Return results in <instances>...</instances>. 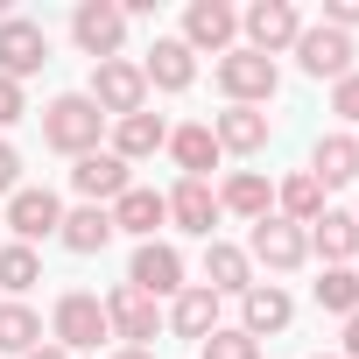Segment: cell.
Listing matches in <instances>:
<instances>
[{"label": "cell", "mask_w": 359, "mask_h": 359, "mask_svg": "<svg viewBox=\"0 0 359 359\" xmlns=\"http://www.w3.org/2000/svg\"><path fill=\"white\" fill-rule=\"evenodd\" d=\"M85 99H92L106 120H127V113H148V78H141V64L113 57V64H92V85H85Z\"/></svg>", "instance_id": "cell-5"}, {"label": "cell", "mask_w": 359, "mask_h": 359, "mask_svg": "<svg viewBox=\"0 0 359 359\" xmlns=\"http://www.w3.org/2000/svg\"><path fill=\"white\" fill-rule=\"evenodd\" d=\"M71 43H78L92 64H113L120 43H127V15H120V0H78V8H71Z\"/></svg>", "instance_id": "cell-7"}, {"label": "cell", "mask_w": 359, "mask_h": 359, "mask_svg": "<svg viewBox=\"0 0 359 359\" xmlns=\"http://www.w3.org/2000/svg\"><path fill=\"white\" fill-rule=\"evenodd\" d=\"M22 113H29V99H22V85H15V78H0V127H15Z\"/></svg>", "instance_id": "cell-36"}, {"label": "cell", "mask_w": 359, "mask_h": 359, "mask_svg": "<svg viewBox=\"0 0 359 359\" xmlns=\"http://www.w3.org/2000/svg\"><path fill=\"white\" fill-rule=\"evenodd\" d=\"M106 212H113V233H127L134 247H141V240H155V226H169V205H162V191H141V184H134L127 198H113Z\"/></svg>", "instance_id": "cell-24"}, {"label": "cell", "mask_w": 359, "mask_h": 359, "mask_svg": "<svg viewBox=\"0 0 359 359\" xmlns=\"http://www.w3.org/2000/svg\"><path fill=\"white\" fill-rule=\"evenodd\" d=\"M310 176H317L324 191H345L352 176H359V134H345V127L317 134V148H310Z\"/></svg>", "instance_id": "cell-20"}, {"label": "cell", "mask_w": 359, "mask_h": 359, "mask_svg": "<svg viewBox=\"0 0 359 359\" xmlns=\"http://www.w3.org/2000/svg\"><path fill=\"white\" fill-rule=\"evenodd\" d=\"M0 226H8L22 247L57 240V226H64V198H57V191H43V184H22L8 205H0Z\"/></svg>", "instance_id": "cell-8"}, {"label": "cell", "mask_w": 359, "mask_h": 359, "mask_svg": "<svg viewBox=\"0 0 359 359\" xmlns=\"http://www.w3.org/2000/svg\"><path fill=\"white\" fill-rule=\"evenodd\" d=\"M162 148H169V162H176V169H184V176H205V184H212V169L226 162L205 120H184V127H169V141H162Z\"/></svg>", "instance_id": "cell-22"}, {"label": "cell", "mask_w": 359, "mask_h": 359, "mask_svg": "<svg viewBox=\"0 0 359 359\" xmlns=\"http://www.w3.org/2000/svg\"><path fill=\"white\" fill-rule=\"evenodd\" d=\"M289 317H296V296L282 289V282H254L247 296H240V331L261 345V338H275V331H289Z\"/></svg>", "instance_id": "cell-17"}, {"label": "cell", "mask_w": 359, "mask_h": 359, "mask_svg": "<svg viewBox=\"0 0 359 359\" xmlns=\"http://www.w3.org/2000/svg\"><path fill=\"white\" fill-rule=\"evenodd\" d=\"M15 191H22V148L0 141V198H15Z\"/></svg>", "instance_id": "cell-34"}, {"label": "cell", "mask_w": 359, "mask_h": 359, "mask_svg": "<svg viewBox=\"0 0 359 359\" xmlns=\"http://www.w3.org/2000/svg\"><path fill=\"white\" fill-rule=\"evenodd\" d=\"M219 212H233V219H247V226H261L268 212H275V184L261 169H233L226 184H219Z\"/></svg>", "instance_id": "cell-23"}, {"label": "cell", "mask_w": 359, "mask_h": 359, "mask_svg": "<svg viewBox=\"0 0 359 359\" xmlns=\"http://www.w3.org/2000/svg\"><path fill=\"white\" fill-rule=\"evenodd\" d=\"M268 134H275V120H268L261 106H226V113L212 120L219 155H261V148H268Z\"/></svg>", "instance_id": "cell-19"}, {"label": "cell", "mask_w": 359, "mask_h": 359, "mask_svg": "<svg viewBox=\"0 0 359 359\" xmlns=\"http://www.w3.org/2000/svg\"><path fill=\"white\" fill-rule=\"evenodd\" d=\"M43 345V317L29 310V303H0V359H22V352H36Z\"/></svg>", "instance_id": "cell-30"}, {"label": "cell", "mask_w": 359, "mask_h": 359, "mask_svg": "<svg viewBox=\"0 0 359 359\" xmlns=\"http://www.w3.org/2000/svg\"><path fill=\"white\" fill-rule=\"evenodd\" d=\"M219 303H226V296H212L205 282H191L184 296H169V310H162V331H169V338H191V345H205V338L219 331Z\"/></svg>", "instance_id": "cell-16"}, {"label": "cell", "mask_w": 359, "mask_h": 359, "mask_svg": "<svg viewBox=\"0 0 359 359\" xmlns=\"http://www.w3.org/2000/svg\"><path fill=\"white\" fill-rule=\"evenodd\" d=\"M247 261L268 268V275H296V268L310 261V226H289V219L268 212V219L247 233Z\"/></svg>", "instance_id": "cell-6"}, {"label": "cell", "mask_w": 359, "mask_h": 359, "mask_svg": "<svg viewBox=\"0 0 359 359\" xmlns=\"http://www.w3.org/2000/svg\"><path fill=\"white\" fill-rule=\"evenodd\" d=\"M127 282H134L141 296H155V303H169V296L191 289V282H184V254H176L169 240H141L134 261H127Z\"/></svg>", "instance_id": "cell-10"}, {"label": "cell", "mask_w": 359, "mask_h": 359, "mask_svg": "<svg viewBox=\"0 0 359 359\" xmlns=\"http://www.w3.org/2000/svg\"><path fill=\"white\" fill-rule=\"evenodd\" d=\"M261 275H254V261H247V247H233V240H212L205 247V289L212 296H247Z\"/></svg>", "instance_id": "cell-25"}, {"label": "cell", "mask_w": 359, "mask_h": 359, "mask_svg": "<svg viewBox=\"0 0 359 359\" xmlns=\"http://www.w3.org/2000/svg\"><path fill=\"white\" fill-rule=\"evenodd\" d=\"M141 78H148V92H191L198 85V57L184 50V36H155L148 57H141Z\"/></svg>", "instance_id": "cell-18"}, {"label": "cell", "mask_w": 359, "mask_h": 359, "mask_svg": "<svg viewBox=\"0 0 359 359\" xmlns=\"http://www.w3.org/2000/svg\"><path fill=\"white\" fill-rule=\"evenodd\" d=\"M317 359H338V352H317Z\"/></svg>", "instance_id": "cell-40"}, {"label": "cell", "mask_w": 359, "mask_h": 359, "mask_svg": "<svg viewBox=\"0 0 359 359\" xmlns=\"http://www.w3.org/2000/svg\"><path fill=\"white\" fill-rule=\"evenodd\" d=\"M240 36H247V50L254 57H289L296 50V36H303V15H296V0H254V8L240 15Z\"/></svg>", "instance_id": "cell-4"}, {"label": "cell", "mask_w": 359, "mask_h": 359, "mask_svg": "<svg viewBox=\"0 0 359 359\" xmlns=\"http://www.w3.org/2000/svg\"><path fill=\"white\" fill-rule=\"evenodd\" d=\"M352 226H359V212H352Z\"/></svg>", "instance_id": "cell-41"}, {"label": "cell", "mask_w": 359, "mask_h": 359, "mask_svg": "<svg viewBox=\"0 0 359 359\" xmlns=\"http://www.w3.org/2000/svg\"><path fill=\"white\" fill-rule=\"evenodd\" d=\"M184 50L191 57L198 50H212V57L240 50V8H226V0H191L184 8Z\"/></svg>", "instance_id": "cell-11"}, {"label": "cell", "mask_w": 359, "mask_h": 359, "mask_svg": "<svg viewBox=\"0 0 359 359\" xmlns=\"http://www.w3.org/2000/svg\"><path fill=\"white\" fill-rule=\"evenodd\" d=\"M113 240H120V233H113V212H106V205H78V212H64V226H57V247H64V254H85V261L106 254Z\"/></svg>", "instance_id": "cell-21"}, {"label": "cell", "mask_w": 359, "mask_h": 359, "mask_svg": "<svg viewBox=\"0 0 359 359\" xmlns=\"http://www.w3.org/2000/svg\"><path fill=\"white\" fill-rule=\"evenodd\" d=\"M310 254H317L324 268H352V261H359V226H352V212H331V205H324V219L310 226Z\"/></svg>", "instance_id": "cell-27"}, {"label": "cell", "mask_w": 359, "mask_h": 359, "mask_svg": "<svg viewBox=\"0 0 359 359\" xmlns=\"http://www.w3.org/2000/svg\"><path fill=\"white\" fill-rule=\"evenodd\" d=\"M331 113H338V120H345V134H352V127H359V71H352V78H338V85H331Z\"/></svg>", "instance_id": "cell-33"}, {"label": "cell", "mask_w": 359, "mask_h": 359, "mask_svg": "<svg viewBox=\"0 0 359 359\" xmlns=\"http://www.w3.org/2000/svg\"><path fill=\"white\" fill-rule=\"evenodd\" d=\"M113 359H162V352H155V345H120Z\"/></svg>", "instance_id": "cell-38"}, {"label": "cell", "mask_w": 359, "mask_h": 359, "mask_svg": "<svg viewBox=\"0 0 359 359\" xmlns=\"http://www.w3.org/2000/svg\"><path fill=\"white\" fill-rule=\"evenodd\" d=\"M162 141H169V120L162 113H127V120H113V155L134 169V162H148V155H162Z\"/></svg>", "instance_id": "cell-26"}, {"label": "cell", "mask_w": 359, "mask_h": 359, "mask_svg": "<svg viewBox=\"0 0 359 359\" xmlns=\"http://www.w3.org/2000/svg\"><path fill=\"white\" fill-rule=\"evenodd\" d=\"M106 331H113L120 345H155V331H162V303L141 296L134 282H120V289L106 296Z\"/></svg>", "instance_id": "cell-13"}, {"label": "cell", "mask_w": 359, "mask_h": 359, "mask_svg": "<svg viewBox=\"0 0 359 359\" xmlns=\"http://www.w3.org/2000/svg\"><path fill=\"white\" fill-rule=\"evenodd\" d=\"M106 127H113V120H106L85 92H64V99L43 106V141H50L57 155H71V162H78V155H99Z\"/></svg>", "instance_id": "cell-1"}, {"label": "cell", "mask_w": 359, "mask_h": 359, "mask_svg": "<svg viewBox=\"0 0 359 359\" xmlns=\"http://www.w3.org/2000/svg\"><path fill=\"white\" fill-rule=\"evenodd\" d=\"M275 219H289V226H317L324 219V184L310 169H296V176L275 184Z\"/></svg>", "instance_id": "cell-28"}, {"label": "cell", "mask_w": 359, "mask_h": 359, "mask_svg": "<svg viewBox=\"0 0 359 359\" xmlns=\"http://www.w3.org/2000/svg\"><path fill=\"white\" fill-rule=\"evenodd\" d=\"M162 205H169V226L176 233H198V240H212V226L226 219L219 212V191L205 184V176H176V184L162 191Z\"/></svg>", "instance_id": "cell-12"}, {"label": "cell", "mask_w": 359, "mask_h": 359, "mask_svg": "<svg viewBox=\"0 0 359 359\" xmlns=\"http://www.w3.org/2000/svg\"><path fill=\"white\" fill-rule=\"evenodd\" d=\"M338 359H359V310L345 317V352H338Z\"/></svg>", "instance_id": "cell-37"}, {"label": "cell", "mask_w": 359, "mask_h": 359, "mask_svg": "<svg viewBox=\"0 0 359 359\" xmlns=\"http://www.w3.org/2000/svg\"><path fill=\"white\" fill-rule=\"evenodd\" d=\"M198 359H261V345H254L240 324H219V331L198 345Z\"/></svg>", "instance_id": "cell-32"}, {"label": "cell", "mask_w": 359, "mask_h": 359, "mask_svg": "<svg viewBox=\"0 0 359 359\" xmlns=\"http://www.w3.org/2000/svg\"><path fill=\"white\" fill-rule=\"evenodd\" d=\"M50 64V36H43V22H29V15H8L0 22V78H36Z\"/></svg>", "instance_id": "cell-14"}, {"label": "cell", "mask_w": 359, "mask_h": 359, "mask_svg": "<svg viewBox=\"0 0 359 359\" xmlns=\"http://www.w3.org/2000/svg\"><path fill=\"white\" fill-rule=\"evenodd\" d=\"M212 78H219V92H226V106H268V99L282 92V64H268V57H254L247 43H240V50H226V57L212 64Z\"/></svg>", "instance_id": "cell-2"}, {"label": "cell", "mask_w": 359, "mask_h": 359, "mask_svg": "<svg viewBox=\"0 0 359 359\" xmlns=\"http://www.w3.org/2000/svg\"><path fill=\"white\" fill-rule=\"evenodd\" d=\"M71 191H78L85 205H113V198H127V191H134V169H127L113 148L78 155V162H71Z\"/></svg>", "instance_id": "cell-15"}, {"label": "cell", "mask_w": 359, "mask_h": 359, "mask_svg": "<svg viewBox=\"0 0 359 359\" xmlns=\"http://www.w3.org/2000/svg\"><path fill=\"white\" fill-rule=\"evenodd\" d=\"M113 331H106V303L92 296V289H64L57 296V310H50V345H64V352H99Z\"/></svg>", "instance_id": "cell-3"}, {"label": "cell", "mask_w": 359, "mask_h": 359, "mask_svg": "<svg viewBox=\"0 0 359 359\" xmlns=\"http://www.w3.org/2000/svg\"><path fill=\"white\" fill-rule=\"evenodd\" d=\"M36 282H43V254L22 247V240H8V247H0V289H8V303H22Z\"/></svg>", "instance_id": "cell-29"}, {"label": "cell", "mask_w": 359, "mask_h": 359, "mask_svg": "<svg viewBox=\"0 0 359 359\" xmlns=\"http://www.w3.org/2000/svg\"><path fill=\"white\" fill-rule=\"evenodd\" d=\"M289 57H296L303 78H331V85H338V78H352V57H359V50H352V36H338V29H324V22H303V36H296Z\"/></svg>", "instance_id": "cell-9"}, {"label": "cell", "mask_w": 359, "mask_h": 359, "mask_svg": "<svg viewBox=\"0 0 359 359\" xmlns=\"http://www.w3.org/2000/svg\"><path fill=\"white\" fill-rule=\"evenodd\" d=\"M22 359H71L64 345H36V352H22Z\"/></svg>", "instance_id": "cell-39"}, {"label": "cell", "mask_w": 359, "mask_h": 359, "mask_svg": "<svg viewBox=\"0 0 359 359\" xmlns=\"http://www.w3.org/2000/svg\"><path fill=\"white\" fill-rule=\"evenodd\" d=\"M324 29L352 36V29H359V0H324Z\"/></svg>", "instance_id": "cell-35"}, {"label": "cell", "mask_w": 359, "mask_h": 359, "mask_svg": "<svg viewBox=\"0 0 359 359\" xmlns=\"http://www.w3.org/2000/svg\"><path fill=\"white\" fill-rule=\"evenodd\" d=\"M317 310L324 317H352L359 310V268H324L317 275Z\"/></svg>", "instance_id": "cell-31"}]
</instances>
